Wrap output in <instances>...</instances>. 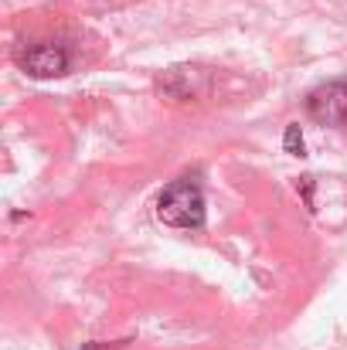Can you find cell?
<instances>
[{
  "label": "cell",
  "mask_w": 347,
  "mask_h": 350,
  "mask_svg": "<svg viewBox=\"0 0 347 350\" xmlns=\"http://www.w3.org/2000/svg\"><path fill=\"white\" fill-rule=\"evenodd\" d=\"M211 85V72L208 68H198V65H174L167 68L160 79H157V89L177 103H188V99H198L205 96Z\"/></svg>",
  "instance_id": "7a4b0ae2"
},
{
  "label": "cell",
  "mask_w": 347,
  "mask_h": 350,
  "mask_svg": "<svg viewBox=\"0 0 347 350\" xmlns=\"http://www.w3.org/2000/svg\"><path fill=\"white\" fill-rule=\"evenodd\" d=\"M21 65H24V72L34 75V79H55V75H62V72L68 68V55H65L58 44L41 41V44H31V48L21 51Z\"/></svg>",
  "instance_id": "277c9868"
},
{
  "label": "cell",
  "mask_w": 347,
  "mask_h": 350,
  "mask_svg": "<svg viewBox=\"0 0 347 350\" xmlns=\"http://www.w3.org/2000/svg\"><path fill=\"white\" fill-rule=\"evenodd\" d=\"M307 113L324 126H341L347 119V82H327L310 92Z\"/></svg>",
  "instance_id": "3957f363"
},
{
  "label": "cell",
  "mask_w": 347,
  "mask_h": 350,
  "mask_svg": "<svg viewBox=\"0 0 347 350\" xmlns=\"http://www.w3.org/2000/svg\"><path fill=\"white\" fill-rule=\"evenodd\" d=\"M157 218L167 228H201L205 225V194L191 180L170 184L157 198Z\"/></svg>",
  "instance_id": "6da1fadb"
},
{
  "label": "cell",
  "mask_w": 347,
  "mask_h": 350,
  "mask_svg": "<svg viewBox=\"0 0 347 350\" xmlns=\"http://www.w3.org/2000/svg\"><path fill=\"white\" fill-rule=\"evenodd\" d=\"M283 146H286V153L303 157V133H300V126H296V122H293V126H286V133H283Z\"/></svg>",
  "instance_id": "5b68a950"
}]
</instances>
